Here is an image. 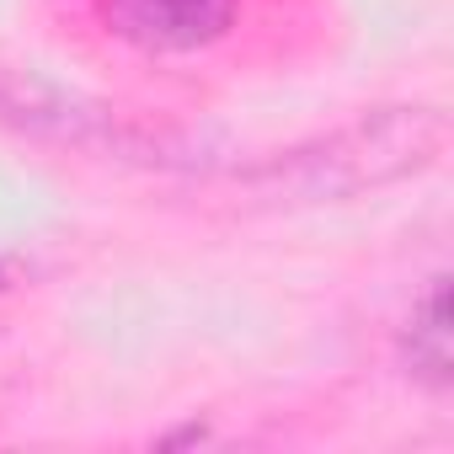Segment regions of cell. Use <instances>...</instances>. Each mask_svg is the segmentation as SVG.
<instances>
[{"mask_svg":"<svg viewBox=\"0 0 454 454\" xmlns=\"http://www.w3.org/2000/svg\"><path fill=\"white\" fill-rule=\"evenodd\" d=\"M449 145V118L438 107H385L374 118L342 123L300 150L273 155L247 182L273 198H358L374 187H390L401 176L427 171Z\"/></svg>","mask_w":454,"mask_h":454,"instance_id":"cell-1","label":"cell"},{"mask_svg":"<svg viewBox=\"0 0 454 454\" xmlns=\"http://www.w3.org/2000/svg\"><path fill=\"white\" fill-rule=\"evenodd\" d=\"M102 27L139 54H198L236 27V0H97Z\"/></svg>","mask_w":454,"mask_h":454,"instance_id":"cell-2","label":"cell"},{"mask_svg":"<svg viewBox=\"0 0 454 454\" xmlns=\"http://www.w3.org/2000/svg\"><path fill=\"white\" fill-rule=\"evenodd\" d=\"M401 353H406V374L427 390H449L454 380V342H449V289L443 278L427 284V294L417 300L406 332H401Z\"/></svg>","mask_w":454,"mask_h":454,"instance_id":"cell-3","label":"cell"}]
</instances>
